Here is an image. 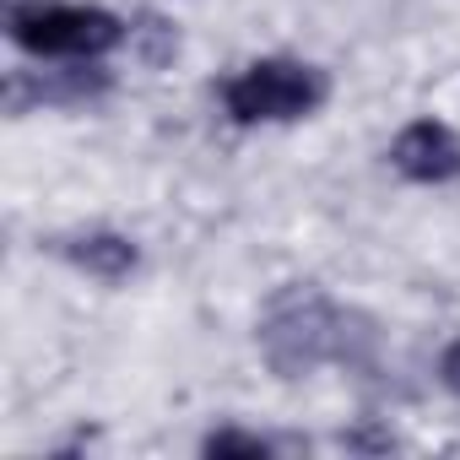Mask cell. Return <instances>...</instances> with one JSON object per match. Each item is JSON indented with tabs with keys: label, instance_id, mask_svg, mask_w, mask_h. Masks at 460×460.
I'll return each instance as SVG.
<instances>
[{
	"label": "cell",
	"instance_id": "1",
	"mask_svg": "<svg viewBox=\"0 0 460 460\" xmlns=\"http://www.w3.org/2000/svg\"><path fill=\"white\" fill-rule=\"evenodd\" d=\"M255 347L277 379H309L320 368H374L379 363V320L331 298L320 282H282L261 320Z\"/></svg>",
	"mask_w": 460,
	"mask_h": 460
},
{
	"label": "cell",
	"instance_id": "2",
	"mask_svg": "<svg viewBox=\"0 0 460 460\" xmlns=\"http://www.w3.org/2000/svg\"><path fill=\"white\" fill-rule=\"evenodd\" d=\"M6 39L33 60H103L130 44V22L76 0H17L6 12Z\"/></svg>",
	"mask_w": 460,
	"mask_h": 460
},
{
	"label": "cell",
	"instance_id": "3",
	"mask_svg": "<svg viewBox=\"0 0 460 460\" xmlns=\"http://www.w3.org/2000/svg\"><path fill=\"white\" fill-rule=\"evenodd\" d=\"M325 98H331V76L293 55L250 60L222 82V114L234 125H298L320 114Z\"/></svg>",
	"mask_w": 460,
	"mask_h": 460
},
{
	"label": "cell",
	"instance_id": "4",
	"mask_svg": "<svg viewBox=\"0 0 460 460\" xmlns=\"http://www.w3.org/2000/svg\"><path fill=\"white\" fill-rule=\"evenodd\" d=\"M114 93V76L98 60H60L55 71H12L6 76V114L22 119L33 109H93Z\"/></svg>",
	"mask_w": 460,
	"mask_h": 460
},
{
	"label": "cell",
	"instance_id": "5",
	"mask_svg": "<svg viewBox=\"0 0 460 460\" xmlns=\"http://www.w3.org/2000/svg\"><path fill=\"white\" fill-rule=\"evenodd\" d=\"M385 157L406 184H422V190H438V184L460 179V136H455V125H444L433 114L401 125V136L390 141Z\"/></svg>",
	"mask_w": 460,
	"mask_h": 460
},
{
	"label": "cell",
	"instance_id": "6",
	"mask_svg": "<svg viewBox=\"0 0 460 460\" xmlns=\"http://www.w3.org/2000/svg\"><path fill=\"white\" fill-rule=\"evenodd\" d=\"M55 255H60L71 271H82V277H93V282H103V288H119V282H130V277L141 271V244H136L130 234H114V227L66 234V239H55Z\"/></svg>",
	"mask_w": 460,
	"mask_h": 460
},
{
	"label": "cell",
	"instance_id": "7",
	"mask_svg": "<svg viewBox=\"0 0 460 460\" xmlns=\"http://www.w3.org/2000/svg\"><path fill=\"white\" fill-rule=\"evenodd\" d=\"M200 455H211V460H266V455H277V444L266 433H250V428H211L200 438Z\"/></svg>",
	"mask_w": 460,
	"mask_h": 460
},
{
	"label": "cell",
	"instance_id": "8",
	"mask_svg": "<svg viewBox=\"0 0 460 460\" xmlns=\"http://www.w3.org/2000/svg\"><path fill=\"white\" fill-rule=\"evenodd\" d=\"M130 44H141L146 66H163V60L179 55V39H173V28L163 17H141V28H130Z\"/></svg>",
	"mask_w": 460,
	"mask_h": 460
},
{
	"label": "cell",
	"instance_id": "9",
	"mask_svg": "<svg viewBox=\"0 0 460 460\" xmlns=\"http://www.w3.org/2000/svg\"><path fill=\"white\" fill-rule=\"evenodd\" d=\"M438 385H444L449 395H460V341H449V347L438 352Z\"/></svg>",
	"mask_w": 460,
	"mask_h": 460
},
{
	"label": "cell",
	"instance_id": "10",
	"mask_svg": "<svg viewBox=\"0 0 460 460\" xmlns=\"http://www.w3.org/2000/svg\"><path fill=\"white\" fill-rule=\"evenodd\" d=\"M341 444H347V449H390L395 438H390V433H341Z\"/></svg>",
	"mask_w": 460,
	"mask_h": 460
}]
</instances>
